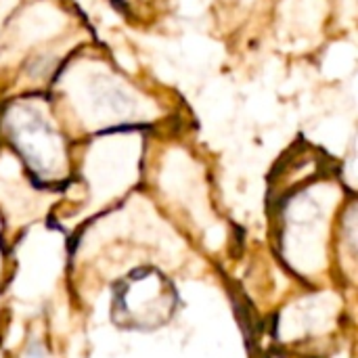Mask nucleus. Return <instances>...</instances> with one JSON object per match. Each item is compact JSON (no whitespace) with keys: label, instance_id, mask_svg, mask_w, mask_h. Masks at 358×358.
I'll list each match as a JSON object with an SVG mask.
<instances>
[{"label":"nucleus","instance_id":"nucleus-1","mask_svg":"<svg viewBox=\"0 0 358 358\" xmlns=\"http://www.w3.org/2000/svg\"><path fill=\"white\" fill-rule=\"evenodd\" d=\"M178 306L174 283L157 268H136L115 285L113 323L122 329L151 331L166 325Z\"/></svg>","mask_w":358,"mask_h":358},{"label":"nucleus","instance_id":"nucleus-2","mask_svg":"<svg viewBox=\"0 0 358 358\" xmlns=\"http://www.w3.org/2000/svg\"><path fill=\"white\" fill-rule=\"evenodd\" d=\"M6 136L38 176L65 168V145L50 120L31 103H13L4 115Z\"/></svg>","mask_w":358,"mask_h":358}]
</instances>
